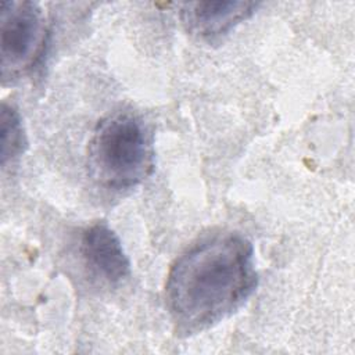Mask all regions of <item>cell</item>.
I'll list each match as a JSON object with an SVG mask.
<instances>
[{
    "label": "cell",
    "instance_id": "1",
    "mask_svg": "<svg viewBox=\"0 0 355 355\" xmlns=\"http://www.w3.org/2000/svg\"><path fill=\"white\" fill-rule=\"evenodd\" d=\"M251 241L237 232L208 234L171 265L165 305L179 337L202 333L237 312L255 293Z\"/></svg>",
    "mask_w": 355,
    "mask_h": 355
},
{
    "label": "cell",
    "instance_id": "2",
    "mask_svg": "<svg viewBox=\"0 0 355 355\" xmlns=\"http://www.w3.org/2000/svg\"><path fill=\"white\" fill-rule=\"evenodd\" d=\"M87 166L108 190H128L146 180L154 169V139L143 116L118 110L100 119L89 140Z\"/></svg>",
    "mask_w": 355,
    "mask_h": 355
},
{
    "label": "cell",
    "instance_id": "3",
    "mask_svg": "<svg viewBox=\"0 0 355 355\" xmlns=\"http://www.w3.org/2000/svg\"><path fill=\"white\" fill-rule=\"evenodd\" d=\"M47 25L43 10L33 1H4L0 17L3 80L29 72L44 54Z\"/></svg>",
    "mask_w": 355,
    "mask_h": 355
},
{
    "label": "cell",
    "instance_id": "4",
    "mask_svg": "<svg viewBox=\"0 0 355 355\" xmlns=\"http://www.w3.org/2000/svg\"><path fill=\"white\" fill-rule=\"evenodd\" d=\"M78 252L89 277L101 286H118L130 275V261L107 222H94L80 233Z\"/></svg>",
    "mask_w": 355,
    "mask_h": 355
},
{
    "label": "cell",
    "instance_id": "5",
    "mask_svg": "<svg viewBox=\"0 0 355 355\" xmlns=\"http://www.w3.org/2000/svg\"><path fill=\"white\" fill-rule=\"evenodd\" d=\"M259 3L254 1H190L180 10L186 29L204 40H216L248 19Z\"/></svg>",
    "mask_w": 355,
    "mask_h": 355
},
{
    "label": "cell",
    "instance_id": "6",
    "mask_svg": "<svg viewBox=\"0 0 355 355\" xmlns=\"http://www.w3.org/2000/svg\"><path fill=\"white\" fill-rule=\"evenodd\" d=\"M0 132H1V166H6L7 162H12L21 157L26 147V133L24 129L22 118L18 110L12 104L3 103L1 115H0Z\"/></svg>",
    "mask_w": 355,
    "mask_h": 355
}]
</instances>
